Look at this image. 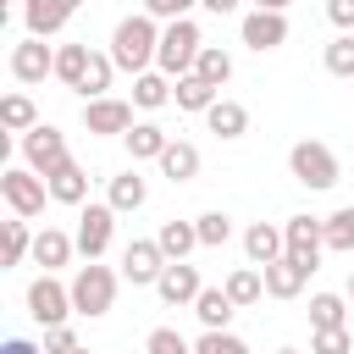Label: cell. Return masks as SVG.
I'll return each instance as SVG.
<instances>
[{"label": "cell", "instance_id": "1", "mask_svg": "<svg viewBox=\"0 0 354 354\" xmlns=\"http://www.w3.org/2000/svg\"><path fill=\"white\" fill-rule=\"evenodd\" d=\"M155 55H160V28H155V17L149 11H138V17H122L116 22V33H111V61H116V72H149L155 66Z\"/></svg>", "mask_w": 354, "mask_h": 354}, {"label": "cell", "instance_id": "2", "mask_svg": "<svg viewBox=\"0 0 354 354\" xmlns=\"http://www.w3.org/2000/svg\"><path fill=\"white\" fill-rule=\"evenodd\" d=\"M199 50H205V39H199V22H194V17L166 22V28H160V55H155V66L177 83V77H188V72H194Z\"/></svg>", "mask_w": 354, "mask_h": 354}, {"label": "cell", "instance_id": "3", "mask_svg": "<svg viewBox=\"0 0 354 354\" xmlns=\"http://www.w3.org/2000/svg\"><path fill=\"white\" fill-rule=\"evenodd\" d=\"M116 282H122V277H116L111 266H100V260L77 266V277H72V310H77V315H111Z\"/></svg>", "mask_w": 354, "mask_h": 354}, {"label": "cell", "instance_id": "4", "mask_svg": "<svg viewBox=\"0 0 354 354\" xmlns=\"http://www.w3.org/2000/svg\"><path fill=\"white\" fill-rule=\"evenodd\" d=\"M288 171H293V183H304V188H332L343 171H337V155L321 144V138H299L293 149H288Z\"/></svg>", "mask_w": 354, "mask_h": 354}, {"label": "cell", "instance_id": "5", "mask_svg": "<svg viewBox=\"0 0 354 354\" xmlns=\"http://www.w3.org/2000/svg\"><path fill=\"white\" fill-rule=\"evenodd\" d=\"M28 315L50 332V326H66V315H77L72 310V282H55L50 271L44 277H33L28 282Z\"/></svg>", "mask_w": 354, "mask_h": 354}, {"label": "cell", "instance_id": "6", "mask_svg": "<svg viewBox=\"0 0 354 354\" xmlns=\"http://www.w3.org/2000/svg\"><path fill=\"white\" fill-rule=\"evenodd\" d=\"M0 194H6L11 216L33 221V216L44 210V199H50V183H44L39 171H28V166H6V171H0Z\"/></svg>", "mask_w": 354, "mask_h": 354}, {"label": "cell", "instance_id": "7", "mask_svg": "<svg viewBox=\"0 0 354 354\" xmlns=\"http://www.w3.org/2000/svg\"><path fill=\"white\" fill-rule=\"evenodd\" d=\"M72 155H66V138H61V127H50V122H39L33 133H22V166L28 171H39V177H50L55 166H66Z\"/></svg>", "mask_w": 354, "mask_h": 354}, {"label": "cell", "instance_id": "8", "mask_svg": "<svg viewBox=\"0 0 354 354\" xmlns=\"http://www.w3.org/2000/svg\"><path fill=\"white\" fill-rule=\"evenodd\" d=\"M111 238H116V210L111 205H83V216H77V254L100 260L111 249Z\"/></svg>", "mask_w": 354, "mask_h": 354}, {"label": "cell", "instance_id": "9", "mask_svg": "<svg viewBox=\"0 0 354 354\" xmlns=\"http://www.w3.org/2000/svg\"><path fill=\"white\" fill-rule=\"evenodd\" d=\"M166 266H171V260L160 254V243H155V238H133V243L122 249V277H127L133 288H155Z\"/></svg>", "mask_w": 354, "mask_h": 354}, {"label": "cell", "instance_id": "10", "mask_svg": "<svg viewBox=\"0 0 354 354\" xmlns=\"http://www.w3.org/2000/svg\"><path fill=\"white\" fill-rule=\"evenodd\" d=\"M282 243H288V254H293V260L321 266V249H326V221H315V216H288V221H282Z\"/></svg>", "mask_w": 354, "mask_h": 354}, {"label": "cell", "instance_id": "11", "mask_svg": "<svg viewBox=\"0 0 354 354\" xmlns=\"http://www.w3.org/2000/svg\"><path fill=\"white\" fill-rule=\"evenodd\" d=\"M83 127L100 133V138H111V133H133V105L116 100V94H105V100H83Z\"/></svg>", "mask_w": 354, "mask_h": 354}, {"label": "cell", "instance_id": "12", "mask_svg": "<svg viewBox=\"0 0 354 354\" xmlns=\"http://www.w3.org/2000/svg\"><path fill=\"white\" fill-rule=\"evenodd\" d=\"M50 72H55V50H50L44 39L11 44V77H17V83H44Z\"/></svg>", "mask_w": 354, "mask_h": 354}, {"label": "cell", "instance_id": "13", "mask_svg": "<svg viewBox=\"0 0 354 354\" xmlns=\"http://www.w3.org/2000/svg\"><path fill=\"white\" fill-rule=\"evenodd\" d=\"M77 0H22V22H28V39H50L72 22Z\"/></svg>", "mask_w": 354, "mask_h": 354}, {"label": "cell", "instance_id": "14", "mask_svg": "<svg viewBox=\"0 0 354 354\" xmlns=\"http://www.w3.org/2000/svg\"><path fill=\"white\" fill-rule=\"evenodd\" d=\"M238 33H243V44H249V50H260V55H266V50L288 44V17H282V11H249Z\"/></svg>", "mask_w": 354, "mask_h": 354}, {"label": "cell", "instance_id": "15", "mask_svg": "<svg viewBox=\"0 0 354 354\" xmlns=\"http://www.w3.org/2000/svg\"><path fill=\"white\" fill-rule=\"evenodd\" d=\"M310 271H315V266H304V260L282 254V260H271L260 277H266V293H271V299H299V293H304V282H310Z\"/></svg>", "mask_w": 354, "mask_h": 354}, {"label": "cell", "instance_id": "16", "mask_svg": "<svg viewBox=\"0 0 354 354\" xmlns=\"http://www.w3.org/2000/svg\"><path fill=\"white\" fill-rule=\"evenodd\" d=\"M155 293H160L166 304H194V299L205 293V282H199V266H188V260H171V266L160 271Z\"/></svg>", "mask_w": 354, "mask_h": 354}, {"label": "cell", "instance_id": "17", "mask_svg": "<svg viewBox=\"0 0 354 354\" xmlns=\"http://www.w3.org/2000/svg\"><path fill=\"white\" fill-rule=\"evenodd\" d=\"M243 254H249V266H271V260H282L288 254V243H282V227H271V221H254L249 232H243Z\"/></svg>", "mask_w": 354, "mask_h": 354}, {"label": "cell", "instance_id": "18", "mask_svg": "<svg viewBox=\"0 0 354 354\" xmlns=\"http://www.w3.org/2000/svg\"><path fill=\"white\" fill-rule=\"evenodd\" d=\"M44 183H50V199H55V205H83V199H88V171H83L77 160L55 166Z\"/></svg>", "mask_w": 354, "mask_h": 354}, {"label": "cell", "instance_id": "19", "mask_svg": "<svg viewBox=\"0 0 354 354\" xmlns=\"http://www.w3.org/2000/svg\"><path fill=\"white\" fill-rule=\"evenodd\" d=\"M72 249H77V238H66L61 227L33 232V266H44L50 277H55V266H66V260H72Z\"/></svg>", "mask_w": 354, "mask_h": 354}, {"label": "cell", "instance_id": "20", "mask_svg": "<svg viewBox=\"0 0 354 354\" xmlns=\"http://www.w3.org/2000/svg\"><path fill=\"white\" fill-rule=\"evenodd\" d=\"M122 138H127V155L133 160H160L166 144H171V133L160 122H133V133H122Z\"/></svg>", "mask_w": 354, "mask_h": 354}, {"label": "cell", "instance_id": "21", "mask_svg": "<svg viewBox=\"0 0 354 354\" xmlns=\"http://www.w3.org/2000/svg\"><path fill=\"white\" fill-rule=\"evenodd\" d=\"M144 199H149V183H144V177H138V171H133V166H127V171H116V177H111V194H105V205H111V210H116V216H127V210H138V205H144Z\"/></svg>", "mask_w": 354, "mask_h": 354}, {"label": "cell", "instance_id": "22", "mask_svg": "<svg viewBox=\"0 0 354 354\" xmlns=\"http://www.w3.org/2000/svg\"><path fill=\"white\" fill-rule=\"evenodd\" d=\"M205 127H210L216 138H243V133H249V111H243L238 100H216V105L205 111Z\"/></svg>", "mask_w": 354, "mask_h": 354}, {"label": "cell", "instance_id": "23", "mask_svg": "<svg viewBox=\"0 0 354 354\" xmlns=\"http://www.w3.org/2000/svg\"><path fill=\"white\" fill-rule=\"evenodd\" d=\"M155 243H160L166 260H188V254L199 249V227H194V221H160Z\"/></svg>", "mask_w": 354, "mask_h": 354}, {"label": "cell", "instance_id": "24", "mask_svg": "<svg viewBox=\"0 0 354 354\" xmlns=\"http://www.w3.org/2000/svg\"><path fill=\"white\" fill-rule=\"evenodd\" d=\"M232 299H227V288H205L199 299H194V315H199V326L205 332H227V321H232Z\"/></svg>", "mask_w": 354, "mask_h": 354}, {"label": "cell", "instance_id": "25", "mask_svg": "<svg viewBox=\"0 0 354 354\" xmlns=\"http://www.w3.org/2000/svg\"><path fill=\"white\" fill-rule=\"evenodd\" d=\"M171 100H177V111H210V105L221 100V88H210L199 72H188V77L171 83Z\"/></svg>", "mask_w": 354, "mask_h": 354}, {"label": "cell", "instance_id": "26", "mask_svg": "<svg viewBox=\"0 0 354 354\" xmlns=\"http://www.w3.org/2000/svg\"><path fill=\"white\" fill-rule=\"evenodd\" d=\"M160 171H166L171 183H194V177H199V149H194L188 138H171L166 155H160Z\"/></svg>", "mask_w": 354, "mask_h": 354}, {"label": "cell", "instance_id": "27", "mask_svg": "<svg viewBox=\"0 0 354 354\" xmlns=\"http://www.w3.org/2000/svg\"><path fill=\"white\" fill-rule=\"evenodd\" d=\"M28 254H33V232H28V221H22V216L0 221V266H22Z\"/></svg>", "mask_w": 354, "mask_h": 354}, {"label": "cell", "instance_id": "28", "mask_svg": "<svg viewBox=\"0 0 354 354\" xmlns=\"http://www.w3.org/2000/svg\"><path fill=\"white\" fill-rule=\"evenodd\" d=\"M88 61H94V50H88V44H61V50H55V77H61L66 88H83Z\"/></svg>", "mask_w": 354, "mask_h": 354}, {"label": "cell", "instance_id": "29", "mask_svg": "<svg viewBox=\"0 0 354 354\" xmlns=\"http://www.w3.org/2000/svg\"><path fill=\"white\" fill-rule=\"evenodd\" d=\"M133 105H144V111L171 105V77H166V72H138V77H133Z\"/></svg>", "mask_w": 354, "mask_h": 354}, {"label": "cell", "instance_id": "30", "mask_svg": "<svg viewBox=\"0 0 354 354\" xmlns=\"http://www.w3.org/2000/svg\"><path fill=\"white\" fill-rule=\"evenodd\" d=\"M0 127H6V133H33V127H39V105H33L28 94H6V100H0Z\"/></svg>", "mask_w": 354, "mask_h": 354}, {"label": "cell", "instance_id": "31", "mask_svg": "<svg viewBox=\"0 0 354 354\" xmlns=\"http://www.w3.org/2000/svg\"><path fill=\"white\" fill-rule=\"evenodd\" d=\"M221 288H227V299L243 310V304H260V293H266V277H260V266H238V271H232Z\"/></svg>", "mask_w": 354, "mask_h": 354}, {"label": "cell", "instance_id": "32", "mask_svg": "<svg viewBox=\"0 0 354 354\" xmlns=\"http://www.w3.org/2000/svg\"><path fill=\"white\" fill-rule=\"evenodd\" d=\"M194 72H199L210 88H221V83L232 77V55H227L221 44H205V50H199V61H194Z\"/></svg>", "mask_w": 354, "mask_h": 354}, {"label": "cell", "instance_id": "33", "mask_svg": "<svg viewBox=\"0 0 354 354\" xmlns=\"http://www.w3.org/2000/svg\"><path fill=\"white\" fill-rule=\"evenodd\" d=\"M111 77H116V61H111V50H105V55L94 50V61H88V77H83V88H77V94H83V100H105Z\"/></svg>", "mask_w": 354, "mask_h": 354}, {"label": "cell", "instance_id": "34", "mask_svg": "<svg viewBox=\"0 0 354 354\" xmlns=\"http://www.w3.org/2000/svg\"><path fill=\"white\" fill-rule=\"evenodd\" d=\"M343 326V299L337 293H310V332H332Z\"/></svg>", "mask_w": 354, "mask_h": 354}, {"label": "cell", "instance_id": "35", "mask_svg": "<svg viewBox=\"0 0 354 354\" xmlns=\"http://www.w3.org/2000/svg\"><path fill=\"white\" fill-rule=\"evenodd\" d=\"M194 227H199V249H221V243L232 238V216H227V210H205Z\"/></svg>", "mask_w": 354, "mask_h": 354}, {"label": "cell", "instance_id": "36", "mask_svg": "<svg viewBox=\"0 0 354 354\" xmlns=\"http://www.w3.org/2000/svg\"><path fill=\"white\" fill-rule=\"evenodd\" d=\"M321 61H326L332 77H354V33H337V39L321 50Z\"/></svg>", "mask_w": 354, "mask_h": 354}, {"label": "cell", "instance_id": "37", "mask_svg": "<svg viewBox=\"0 0 354 354\" xmlns=\"http://www.w3.org/2000/svg\"><path fill=\"white\" fill-rule=\"evenodd\" d=\"M326 249H337V254L354 249V205H343V210L326 216Z\"/></svg>", "mask_w": 354, "mask_h": 354}, {"label": "cell", "instance_id": "38", "mask_svg": "<svg viewBox=\"0 0 354 354\" xmlns=\"http://www.w3.org/2000/svg\"><path fill=\"white\" fill-rule=\"evenodd\" d=\"M144 354H194V343H188L177 326H155V332L144 337Z\"/></svg>", "mask_w": 354, "mask_h": 354}, {"label": "cell", "instance_id": "39", "mask_svg": "<svg viewBox=\"0 0 354 354\" xmlns=\"http://www.w3.org/2000/svg\"><path fill=\"white\" fill-rule=\"evenodd\" d=\"M194 354H249V343H243L238 332H199Z\"/></svg>", "mask_w": 354, "mask_h": 354}, {"label": "cell", "instance_id": "40", "mask_svg": "<svg viewBox=\"0 0 354 354\" xmlns=\"http://www.w3.org/2000/svg\"><path fill=\"white\" fill-rule=\"evenodd\" d=\"M348 348H354L348 326H332V332H315L310 337V354H348Z\"/></svg>", "mask_w": 354, "mask_h": 354}, {"label": "cell", "instance_id": "41", "mask_svg": "<svg viewBox=\"0 0 354 354\" xmlns=\"http://www.w3.org/2000/svg\"><path fill=\"white\" fill-rule=\"evenodd\" d=\"M194 6H199V0H144V11H149L155 22H183Z\"/></svg>", "mask_w": 354, "mask_h": 354}, {"label": "cell", "instance_id": "42", "mask_svg": "<svg viewBox=\"0 0 354 354\" xmlns=\"http://www.w3.org/2000/svg\"><path fill=\"white\" fill-rule=\"evenodd\" d=\"M72 348H77V332L72 326H50L44 332V354H72Z\"/></svg>", "mask_w": 354, "mask_h": 354}, {"label": "cell", "instance_id": "43", "mask_svg": "<svg viewBox=\"0 0 354 354\" xmlns=\"http://www.w3.org/2000/svg\"><path fill=\"white\" fill-rule=\"evenodd\" d=\"M326 17H332L343 33H354V0H326Z\"/></svg>", "mask_w": 354, "mask_h": 354}, {"label": "cell", "instance_id": "44", "mask_svg": "<svg viewBox=\"0 0 354 354\" xmlns=\"http://www.w3.org/2000/svg\"><path fill=\"white\" fill-rule=\"evenodd\" d=\"M0 354H44V348H39V343H28V337H6V343H0Z\"/></svg>", "mask_w": 354, "mask_h": 354}, {"label": "cell", "instance_id": "45", "mask_svg": "<svg viewBox=\"0 0 354 354\" xmlns=\"http://www.w3.org/2000/svg\"><path fill=\"white\" fill-rule=\"evenodd\" d=\"M199 6H205V11H216V17H232L243 0H199Z\"/></svg>", "mask_w": 354, "mask_h": 354}, {"label": "cell", "instance_id": "46", "mask_svg": "<svg viewBox=\"0 0 354 354\" xmlns=\"http://www.w3.org/2000/svg\"><path fill=\"white\" fill-rule=\"evenodd\" d=\"M288 0H254V11H282Z\"/></svg>", "mask_w": 354, "mask_h": 354}, {"label": "cell", "instance_id": "47", "mask_svg": "<svg viewBox=\"0 0 354 354\" xmlns=\"http://www.w3.org/2000/svg\"><path fill=\"white\" fill-rule=\"evenodd\" d=\"M11 6H17V0H0V11H11Z\"/></svg>", "mask_w": 354, "mask_h": 354}, {"label": "cell", "instance_id": "48", "mask_svg": "<svg viewBox=\"0 0 354 354\" xmlns=\"http://www.w3.org/2000/svg\"><path fill=\"white\" fill-rule=\"evenodd\" d=\"M277 354H304V348H277Z\"/></svg>", "mask_w": 354, "mask_h": 354}, {"label": "cell", "instance_id": "49", "mask_svg": "<svg viewBox=\"0 0 354 354\" xmlns=\"http://www.w3.org/2000/svg\"><path fill=\"white\" fill-rule=\"evenodd\" d=\"M348 299H354V277H348Z\"/></svg>", "mask_w": 354, "mask_h": 354}, {"label": "cell", "instance_id": "50", "mask_svg": "<svg viewBox=\"0 0 354 354\" xmlns=\"http://www.w3.org/2000/svg\"><path fill=\"white\" fill-rule=\"evenodd\" d=\"M72 354H88V348H72Z\"/></svg>", "mask_w": 354, "mask_h": 354}]
</instances>
